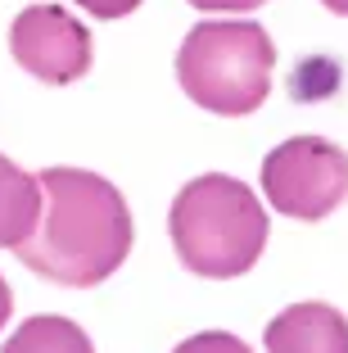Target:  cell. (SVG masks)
<instances>
[{"label": "cell", "instance_id": "cell-1", "mask_svg": "<svg viewBox=\"0 0 348 353\" xmlns=\"http://www.w3.org/2000/svg\"><path fill=\"white\" fill-rule=\"evenodd\" d=\"M41 218L23 240L19 259L54 285H100L132 250V213L113 181L82 168H45Z\"/></svg>", "mask_w": 348, "mask_h": 353}, {"label": "cell", "instance_id": "cell-2", "mask_svg": "<svg viewBox=\"0 0 348 353\" xmlns=\"http://www.w3.org/2000/svg\"><path fill=\"white\" fill-rule=\"evenodd\" d=\"M167 227L181 263L213 281L245 276L267 245V213L258 195L222 172L185 181L172 199Z\"/></svg>", "mask_w": 348, "mask_h": 353}, {"label": "cell", "instance_id": "cell-3", "mask_svg": "<svg viewBox=\"0 0 348 353\" xmlns=\"http://www.w3.org/2000/svg\"><path fill=\"white\" fill-rule=\"evenodd\" d=\"M272 68H276L272 37L258 23L236 19L190 28L181 54H176L181 91L222 118L254 114L272 91Z\"/></svg>", "mask_w": 348, "mask_h": 353}, {"label": "cell", "instance_id": "cell-4", "mask_svg": "<svg viewBox=\"0 0 348 353\" xmlns=\"http://www.w3.org/2000/svg\"><path fill=\"white\" fill-rule=\"evenodd\" d=\"M263 190L276 213L298 222H321L348 199V154L321 136L280 141L263 159Z\"/></svg>", "mask_w": 348, "mask_h": 353}, {"label": "cell", "instance_id": "cell-5", "mask_svg": "<svg viewBox=\"0 0 348 353\" xmlns=\"http://www.w3.org/2000/svg\"><path fill=\"white\" fill-rule=\"evenodd\" d=\"M10 50L32 77L63 86L91 68V32L59 5H28L10 28Z\"/></svg>", "mask_w": 348, "mask_h": 353}, {"label": "cell", "instance_id": "cell-6", "mask_svg": "<svg viewBox=\"0 0 348 353\" xmlns=\"http://www.w3.org/2000/svg\"><path fill=\"white\" fill-rule=\"evenodd\" d=\"M267 353H348V322L330 303H289L267 322Z\"/></svg>", "mask_w": 348, "mask_h": 353}, {"label": "cell", "instance_id": "cell-7", "mask_svg": "<svg viewBox=\"0 0 348 353\" xmlns=\"http://www.w3.org/2000/svg\"><path fill=\"white\" fill-rule=\"evenodd\" d=\"M41 218V181L0 154V250H19Z\"/></svg>", "mask_w": 348, "mask_h": 353}, {"label": "cell", "instance_id": "cell-8", "mask_svg": "<svg viewBox=\"0 0 348 353\" xmlns=\"http://www.w3.org/2000/svg\"><path fill=\"white\" fill-rule=\"evenodd\" d=\"M0 353H95L86 331L68 317H28Z\"/></svg>", "mask_w": 348, "mask_h": 353}, {"label": "cell", "instance_id": "cell-9", "mask_svg": "<svg viewBox=\"0 0 348 353\" xmlns=\"http://www.w3.org/2000/svg\"><path fill=\"white\" fill-rule=\"evenodd\" d=\"M172 353H249V344L226 331H204V335H190L185 344H176Z\"/></svg>", "mask_w": 348, "mask_h": 353}, {"label": "cell", "instance_id": "cell-10", "mask_svg": "<svg viewBox=\"0 0 348 353\" xmlns=\"http://www.w3.org/2000/svg\"><path fill=\"white\" fill-rule=\"evenodd\" d=\"M86 14H95V19H123V14H132L141 0H77Z\"/></svg>", "mask_w": 348, "mask_h": 353}, {"label": "cell", "instance_id": "cell-11", "mask_svg": "<svg viewBox=\"0 0 348 353\" xmlns=\"http://www.w3.org/2000/svg\"><path fill=\"white\" fill-rule=\"evenodd\" d=\"M195 10H222V14H245V10H258L267 0H190Z\"/></svg>", "mask_w": 348, "mask_h": 353}, {"label": "cell", "instance_id": "cell-12", "mask_svg": "<svg viewBox=\"0 0 348 353\" xmlns=\"http://www.w3.org/2000/svg\"><path fill=\"white\" fill-rule=\"evenodd\" d=\"M10 308H14V294H10V285H5V276H0V326L10 322Z\"/></svg>", "mask_w": 348, "mask_h": 353}, {"label": "cell", "instance_id": "cell-13", "mask_svg": "<svg viewBox=\"0 0 348 353\" xmlns=\"http://www.w3.org/2000/svg\"><path fill=\"white\" fill-rule=\"evenodd\" d=\"M326 10H335V14H348V0H321Z\"/></svg>", "mask_w": 348, "mask_h": 353}]
</instances>
